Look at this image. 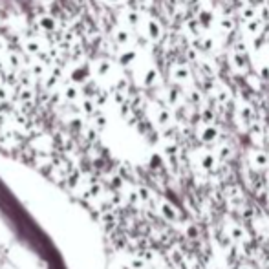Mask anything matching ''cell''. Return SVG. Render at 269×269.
<instances>
[{
	"mask_svg": "<svg viewBox=\"0 0 269 269\" xmlns=\"http://www.w3.org/2000/svg\"><path fill=\"white\" fill-rule=\"evenodd\" d=\"M235 53L247 55V46H245L244 40H236V42H235Z\"/></svg>",
	"mask_w": 269,
	"mask_h": 269,
	"instance_id": "27",
	"label": "cell"
},
{
	"mask_svg": "<svg viewBox=\"0 0 269 269\" xmlns=\"http://www.w3.org/2000/svg\"><path fill=\"white\" fill-rule=\"evenodd\" d=\"M147 37L150 40H154V42H157V40L162 39L163 35V30H162V24L157 22L156 19H152V17H147Z\"/></svg>",
	"mask_w": 269,
	"mask_h": 269,
	"instance_id": "5",
	"label": "cell"
},
{
	"mask_svg": "<svg viewBox=\"0 0 269 269\" xmlns=\"http://www.w3.org/2000/svg\"><path fill=\"white\" fill-rule=\"evenodd\" d=\"M172 79L178 81V83H183V81H189L191 79V72L185 66H174L172 68Z\"/></svg>",
	"mask_w": 269,
	"mask_h": 269,
	"instance_id": "14",
	"label": "cell"
},
{
	"mask_svg": "<svg viewBox=\"0 0 269 269\" xmlns=\"http://www.w3.org/2000/svg\"><path fill=\"white\" fill-rule=\"evenodd\" d=\"M240 116H242V119H244L245 123H251V121H253V118H254L253 106H251V104H247V103H244L242 106H240Z\"/></svg>",
	"mask_w": 269,
	"mask_h": 269,
	"instance_id": "19",
	"label": "cell"
},
{
	"mask_svg": "<svg viewBox=\"0 0 269 269\" xmlns=\"http://www.w3.org/2000/svg\"><path fill=\"white\" fill-rule=\"evenodd\" d=\"M167 101L171 104H178L180 103V92L176 88H169L167 90Z\"/></svg>",
	"mask_w": 269,
	"mask_h": 269,
	"instance_id": "24",
	"label": "cell"
},
{
	"mask_svg": "<svg viewBox=\"0 0 269 269\" xmlns=\"http://www.w3.org/2000/svg\"><path fill=\"white\" fill-rule=\"evenodd\" d=\"M227 233H229V238L235 240V242H245V240H247V233H245L244 227H242V225H238V224L229 225Z\"/></svg>",
	"mask_w": 269,
	"mask_h": 269,
	"instance_id": "9",
	"label": "cell"
},
{
	"mask_svg": "<svg viewBox=\"0 0 269 269\" xmlns=\"http://www.w3.org/2000/svg\"><path fill=\"white\" fill-rule=\"evenodd\" d=\"M143 15L136 10H123V20L127 22V26H139L141 24Z\"/></svg>",
	"mask_w": 269,
	"mask_h": 269,
	"instance_id": "10",
	"label": "cell"
},
{
	"mask_svg": "<svg viewBox=\"0 0 269 269\" xmlns=\"http://www.w3.org/2000/svg\"><path fill=\"white\" fill-rule=\"evenodd\" d=\"M19 97L22 99V101H30V99L33 97V92H31L28 86H22V88H20V92H19Z\"/></svg>",
	"mask_w": 269,
	"mask_h": 269,
	"instance_id": "28",
	"label": "cell"
},
{
	"mask_svg": "<svg viewBox=\"0 0 269 269\" xmlns=\"http://www.w3.org/2000/svg\"><path fill=\"white\" fill-rule=\"evenodd\" d=\"M231 64H233V68L238 70V72H245L247 70V59H245V55H238V53H231Z\"/></svg>",
	"mask_w": 269,
	"mask_h": 269,
	"instance_id": "15",
	"label": "cell"
},
{
	"mask_svg": "<svg viewBox=\"0 0 269 269\" xmlns=\"http://www.w3.org/2000/svg\"><path fill=\"white\" fill-rule=\"evenodd\" d=\"M240 19L242 20H253V19H256V10H254L253 6H247V8H242L240 10Z\"/></svg>",
	"mask_w": 269,
	"mask_h": 269,
	"instance_id": "22",
	"label": "cell"
},
{
	"mask_svg": "<svg viewBox=\"0 0 269 269\" xmlns=\"http://www.w3.org/2000/svg\"><path fill=\"white\" fill-rule=\"evenodd\" d=\"M216 159H222V162H227L231 157V147L227 145V143H224V145H220L218 147V150H216Z\"/></svg>",
	"mask_w": 269,
	"mask_h": 269,
	"instance_id": "20",
	"label": "cell"
},
{
	"mask_svg": "<svg viewBox=\"0 0 269 269\" xmlns=\"http://www.w3.org/2000/svg\"><path fill=\"white\" fill-rule=\"evenodd\" d=\"M201 119H203L207 125H210V121H214V112L207 108V110H203V112H201Z\"/></svg>",
	"mask_w": 269,
	"mask_h": 269,
	"instance_id": "30",
	"label": "cell"
},
{
	"mask_svg": "<svg viewBox=\"0 0 269 269\" xmlns=\"http://www.w3.org/2000/svg\"><path fill=\"white\" fill-rule=\"evenodd\" d=\"M218 136H220V130L214 127V125H205V127L201 128L200 132V139L203 143H214L216 139H218Z\"/></svg>",
	"mask_w": 269,
	"mask_h": 269,
	"instance_id": "7",
	"label": "cell"
},
{
	"mask_svg": "<svg viewBox=\"0 0 269 269\" xmlns=\"http://www.w3.org/2000/svg\"><path fill=\"white\" fill-rule=\"evenodd\" d=\"M187 59L189 61H196V49H189V51H187Z\"/></svg>",
	"mask_w": 269,
	"mask_h": 269,
	"instance_id": "34",
	"label": "cell"
},
{
	"mask_svg": "<svg viewBox=\"0 0 269 269\" xmlns=\"http://www.w3.org/2000/svg\"><path fill=\"white\" fill-rule=\"evenodd\" d=\"M157 70L156 68H148L145 70V74H143V84L145 86H154V84L157 83Z\"/></svg>",
	"mask_w": 269,
	"mask_h": 269,
	"instance_id": "17",
	"label": "cell"
},
{
	"mask_svg": "<svg viewBox=\"0 0 269 269\" xmlns=\"http://www.w3.org/2000/svg\"><path fill=\"white\" fill-rule=\"evenodd\" d=\"M11 97V88L8 84H0V101H10Z\"/></svg>",
	"mask_w": 269,
	"mask_h": 269,
	"instance_id": "25",
	"label": "cell"
},
{
	"mask_svg": "<svg viewBox=\"0 0 269 269\" xmlns=\"http://www.w3.org/2000/svg\"><path fill=\"white\" fill-rule=\"evenodd\" d=\"M162 212H163V216H165L167 220H171V222H176L178 218H180L178 209L172 205V203H169V201H163L162 203Z\"/></svg>",
	"mask_w": 269,
	"mask_h": 269,
	"instance_id": "13",
	"label": "cell"
},
{
	"mask_svg": "<svg viewBox=\"0 0 269 269\" xmlns=\"http://www.w3.org/2000/svg\"><path fill=\"white\" fill-rule=\"evenodd\" d=\"M238 269H253V267H251V265H247V264H244V265H240Z\"/></svg>",
	"mask_w": 269,
	"mask_h": 269,
	"instance_id": "39",
	"label": "cell"
},
{
	"mask_svg": "<svg viewBox=\"0 0 269 269\" xmlns=\"http://www.w3.org/2000/svg\"><path fill=\"white\" fill-rule=\"evenodd\" d=\"M249 2H251V4H254V6H256V4H264L265 0H249Z\"/></svg>",
	"mask_w": 269,
	"mask_h": 269,
	"instance_id": "38",
	"label": "cell"
},
{
	"mask_svg": "<svg viewBox=\"0 0 269 269\" xmlns=\"http://www.w3.org/2000/svg\"><path fill=\"white\" fill-rule=\"evenodd\" d=\"M37 26L46 33H53V31L59 30V20L49 13H42V15L37 17Z\"/></svg>",
	"mask_w": 269,
	"mask_h": 269,
	"instance_id": "2",
	"label": "cell"
},
{
	"mask_svg": "<svg viewBox=\"0 0 269 269\" xmlns=\"http://www.w3.org/2000/svg\"><path fill=\"white\" fill-rule=\"evenodd\" d=\"M245 31L251 35H258L260 31H262V22H260L258 19H253L247 22V26H245Z\"/></svg>",
	"mask_w": 269,
	"mask_h": 269,
	"instance_id": "21",
	"label": "cell"
},
{
	"mask_svg": "<svg viewBox=\"0 0 269 269\" xmlns=\"http://www.w3.org/2000/svg\"><path fill=\"white\" fill-rule=\"evenodd\" d=\"M22 48L28 55H31L33 59H39L42 53H48V42H44L39 37H28V39L22 42Z\"/></svg>",
	"mask_w": 269,
	"mask_h": 269,
	"instance_id": "1",
	"label": "cell"
},
{
	"mask_svg": "<svg viewBox=\"0 0 269 269\" xmlns=\"http://www.w3.org/2000/svg\"><path fill=\"white\" fill-rule=\"evenodd\" d=\"M267 157H269V154H267Z\"/></svg>",
	"mask_w": 269,
	"mask_h": 269,
	"instance_id": "41",
	"label": "cell"
},
{
	"mask_svg": "<svg viewBox=\"0 0 269 269\" xmlns=\"http://www.w3.org/2000/svg\"><path fill=\"white\" fill-rule=\"evenodd\" d=\"M220 28L224 31H233L235 30V22L231 19H227V17H224V19H220Z\"/></svg>",
	"mask_w": 269,
	"mask_h": 269,
	"instance_id": "26",
	"label": "cell"
},
{
	"mask_svg": "<svg viewBox=\"0 0 269 269\" xmlns=\"http://www.w3.org/2000/svg\"><path fill=\"white\" fill-rule=\"evenodd\" d=\"M251 165H253V169H267L269 167L267 152L254 150L253 154H251Z\"/></svg>",
	"mask_w": 269,
	"mask_h": 269,
	"instance_id": "6",
	"label": "cell"
},
{
	"mask_svg": "<svg viewBox=\"0 0 269 269\" xmlns=\"http://www.w3.org/2000/svg\"><path fill=\"white\" fill-rule=\"evenodd\" d=\"M108 4H112V6H118V4H123L125 0H106Z\"/></svg>",
	"mask_w": 269,
	"mask_h": 269,
	"instance_id": "36",
	"label": "cell"
},
{
	"mask_svg": "<svg viewBox=\"0 0 269 269\" xmlns=\"http://www.w3.org/2000/svg\"><path fill=\"white\" fill-rule=\"evenodd\" d=\"M187 236H189V238H192V240L200 238V231H198V227H196L194 224L189 225V229H187Z\"/></svg>",
	"mask_w": 269,
	"mask_h": 269,
	"instance_id": "29",
	"label": "cell"
},
{
	"mask_svg": "<svg viewBox=\"0 0 269 269\" xmlns=\"http://www.w3.org/2000/svg\"><path fill=\"white\" fill-rule=\"evenodd\" d=\"M30 74H33L35 77H46L48 74V68H46V64L39 59H31L30 63Z\"/></svg>",
	"mask_w": 269,
	"mask_h": 269,
	"instance_id": "12",
	"label": "cell"
},
{
	"mask_svg": "<svg viewBox=\"0 0 269 269\" xmlns=\"http://www.w3.org/2000/svg\"><path fill=\"white\" fill-rule=\"evenodd\" d=\"M6 51V42H4V39H0V53H4Z\"/></svg>",
	"mask_w": 269,
	"mask_h": 269,
	"instance_id": "37",
	"label": "cell"
},
{
	"mask_svg": "<svg viewBox=\"0 0 269 269\" xmlns=\"http://www.w3.org/2000/svg\"><path fill=\"white\" fill-rule=\"evenodd\" d=\"M6 59H8V64H10L13 70H20L22 68V57H20L19 53H15V51H10V53L6 55Z\"/></svg>",
	"mask_w": 269,
	"mask_h": 269,
	"instance_id": "18",
	"label": "cell"
},
{
	"mask_svg": "<svg viewBox=\"0 0 269 269\" xmlns=\"http://www.w3.org/2000/svg\"><path fill=\"white\" fill-rule=\"evenodd\" d=\"M92 70L97 77H108L112 74V63L108 59H95L92 61Z\"/></svg>",
	"mask_w": 269,
	"mask_h": 269,
	"instance_id": "3",
	"label": "cell"
},
{
	"mask_svg": "<svg viewBox=\"0 0 269 269\" xmlns=\"http://www.w3.org/2000/svg\"><path fill=\"white\" fill-rule=\"evenodd\" d=\"M216 163H218V159H216V156L212 154V152H205V154H201L200 165H201V169H203L205 172L216 171Z\"/></svg>",
	"mask_w": 269,
	"mask_h": 269,
	"instance_id": "8",
	"label": "cell"
},
{
	"mask_svg": "<svg viewBox=\"0 0 269 269\" xmlns=\"http://www.w3.org/2000/svg\"><path fill=\"white\" fill-rule=\"evenodd\" d=\"M260 75H262L264 79H269V68H262V70H260Z\"/></svg>",
	"mask_w": 269,
	"mask_h": 269,
	"instance_id": "35",
	"label": "cell"
},
{
	"mask_svg": "<svg viewBox=\"0 0 269 269\" xmlns=\"http://www.w3.org/2000/svg\"><path fill=\"white\" fill-rule=\"evenodd\" d=\"M63 95L64 99H68V101H75V99H81V90H79L77 83H68L63 86Z\"/></svg>",
	"mask_w": 269,
	"mask_h": 269,
	"instance_id": "11",
	"label": "cell"
},
{
	"mask_svg": "<svg viewBox=\"0 0 269 269\" xmlns=\"http://www.w3.org/2000/svg\"><path fill=\"white\" fill-rule=\"evenodd\" d=\"M265 31H267V35H265V42H269V28H265Z\"/></svg>",
	"mask_w": 269,
	"mask_h": 269,
	"instance_id": "40",
	"label": "cell"
},
{
	"mask_svg": "<svg viewBox=\"0 0 269 269\" xmlns=\"http://www.w3.org/2000/svg\"><path fill=\"white\" fill-rule=\"evenodd\" d=\"M189 99H191L192 104H198L201 101V93L198 92V90H192V92L189 93Z\"/></svg>",
	"mask_w": 269,
	"mask_h": 269,
	"instance_id": "32",
	"label": "cell"
},
{
	"mask_svg": "<svg viewBox=\"0 0 269 269\" xmlns=\"http://www.w3.org/2000/svg\"><path fill=\"white\" fill-rule=\"evenodd\" d=\"M258 17H260L258 20L262 22V24H264V22L267 24V22H269V8H265V6H264V8L258 11Z\"/></svg>",
	"mask_w": 269,
	"mask_h": 269,
	"instance_id": "31",
	"label": "cell"
},
{
	"mask_svg": "<svg viewBox=\"0 0 269 269\" xmlns=\"http://www.w3.org/2000/svg\"><path fill=\"white\" fill-rule=\"evenodd\" d=\"M137 59V53H136V49H125L121 55H119V64L121 66H130V64L134 63V61Z\"/></svg>",
	"mask_w": 269,
	"mask_h": 269,
	"instance_id": "16",
	"label": "cell"
},
{
	"mask_svg": "<svg viewBox=\"0 0 269 269\" xmlns=\"http://www.w3.org/2000/svg\"><path fill=\"white\" fill-rule=\"evenodd\" d=\"M136 2H137L139 6H141V8H150L154 0H136Z\"/></svg>",
	"mask_w": 269,
	"mask_h": 269,
	"instance_id": "33",
	"label": "cell"
},
{
	"mask_svg": "<svg viewBox=\"0 0 269 269\" xmlns=\"http://www.w3.org/2000/svg\"><path fill=\"white\" fill-rule=\"evenodd\" d=\"M157 123H159V125L171 123V112L165 110V108H159V110H157Z\"/></svg>",
	"mask_w": 269,
	"mask_h": 269,
	"instance_id": "23",
	"label": "cell"
},
{
	"mask_svg": "<svg viewBox=\"0 0 269 269\" xmlns=\"http://www.w3.org/2000/svg\"><path fill=\"white\" fill-rule=\"evenodd\" d=\"M112 40L119 46H127V44H130L132 35H130V31H128L127 28H123V26H116V28L112 30Z\"/></svg>",
	"mask_w": 269,
	"mask_h": 269,
	"instance_id": "4",
	"label": "cell"
}]
</instances>
